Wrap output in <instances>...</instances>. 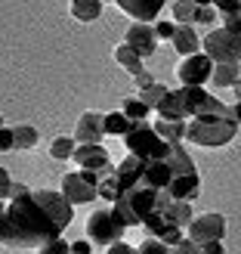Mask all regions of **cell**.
I'll return each instance as SVG.
<instances>
[{
    "label": "cell",
    "mask_w": 241,
    "mask_h": 254,
    "mask_svg": "<svg viewBox=\"0 0 241 254\" xmlns=\"http://www.w3.org/2000/svg\"><path fill=\"white\" fill-rule=\"evenodd\" d=\"M121 112H124V115L130 118V121H145L151 109H148L139 96H127V99H124V106H121Z\"/></svg>",
    "instance_id": "f1b7e54d"
},
{
    "label": "cell",
    "mask_w": 241,
    "mask_h": 254,
    "mask_svg": "<svg viewBox=\"0 0 241 254\" xmlns=\"http://www.w3.org/2000/svg\"><path fill=\"white\" fill-rule=\"evenodd\" d=\"M115 62H118V65L121 68H127V71H130V74H136V71H143V56H139L136 53V50L130 47V44H121L118 50H115Z\"/></svg>",
    "instance_id": "d4e9b609"
},
{
    "label": "cell",
    "mask_w": 241,
    "mask_h": 254,
    "mask_svg": "<svg viewBox=\"0 0 241 254\" xmlns=\"http://www.w3.org/2000/svg\"><path fill=\"white\" fill-rule=\"evenodd\" d=\"M34 198L44 205V211L56 220V226H59L62 233H65L68 226H71V220H74V205L68 201L65 192H56V189H37Z\"/></svg>",
    "instance_id": "52a82bcc"
},
{
    "label": "cell",
    "mask_w": 241,
    "mask_h": 254,
    "mask_svg": "<svg viewBox=\"0 0 241 254\" xmlns=\"http://www.w3.org/2000/svg\"><path fill=\"white\" fill-rule=\"evenodd\" d=\"M127 44H130L139 56H151L158 47V34H155V25H145V22H136L130 25V31H127Z\"/></svg>",
    "instance_id": "4fadbf2b"
},
{
    "label": "cell",
    "mask_w": 241,
    "mask_h": 254,
    "mask_svg": "<svg viewBox=\"0 0 241 254\" xmlns=\"http://www.w3.org/2000/svg\"><path fill=\"white\" fill-rule=\"evenodd\" d=\"M124 16H130L133 22H155L161 16V9L167 0H115Z\"/></svg>",
    "instance_id": "8fae6325"
},
{
    "label": "cell",
    "mask_w": 241,
    "mask_h": 254,
    "mask_svg": "<svg viewBox=\"0 0 241 254\" xmlns=\"http://www.w3.org/2000/svg\"><path fill=\"white\" fill-rule=\"evenodd\" d=\"M62 236L56 220L44 211V205L34 198V192L12 198L0 214V245H19V248H37L49 239Z\"/></svg>",
    "instance_id": "6da1fadb"
},
{
    "label": "cell",
    "mask_w": 241,
    "mask_h": 254,
    "mask_svg": "<svg viewBox=\"0 0 241 254\" xmlns=\"http://www.w3.org/2000/svg\"><path fill=\"white\" fill-rule=\"evenodd\" d=\"M226 236V217L217 211H207L201 214V217H192L189 223V239H195L198 245L204 242H213V239H223Z\"/></svg>",
    "instance_id": "ba28073f"
},
{
    "label": "cell",
    "mask_w": 241,
    "mask_h": 254,
    "mask_svg": "<svg viewBox=\"0 0 241 254\" xmlns=\"http://www.w3.org/2000/svg\"><path fill=\"white\" fill-rule=\"evenodd\" d=\"M124 146L127 152H133L139 158H167L170 155V143L155 130V124H145V121H136L127 130Z\"/></svg>",
    "instance_id": "277c9868"
},
{
    "label": "cell",
    "mask_w": 241,
    "mask_h": 254,
    "mask_svg": "<svg viewBox=\"0 0 241 254\" xmlns=\"http://www.w3.org/2000/svg\"><path fill=\"white\" fill-rule=\"evenodd\" d=\"M9 192H12V180H9L6 168H0V198H12Z\"/></svg>",
    "instance_id": "b9f144b4"
},
{
    "label": "cell",
    "mask_w": 241,
    "mask_h": 254,
    "mask_svg": "<svg viewBox=\"0 0 241 254\" xmlns=\"http://www.w3.org/2000/svg\"><path fill=\"white\" fill-rule=\"evenodd\" d=\"M0 127H3V118H0Z\"/></svg>",
    "instance_id": "f5cc1de1"
},
{
    "label": "cell",
    "mask_w": 241,
    "mask_h": 254,
    "mask_svg": "<svg viewBox=\"0 0 241 254\" xmlns=\"http://www.w3.org/2000/svg\"><path fill=\"white\" fill-rule=\"evenodd\" d=\"M173 254H204V251H201V245L195 242V239H183V242L180 245H173Z\"/></svg>",
    "instance_id": "f35d334b"
},
{
    "label": "cell",
    "mask_w": 241,
    "mask_h": 254,
    "mask_svg": "<svg viewBox=\"0 0 241 254\" xmlns=\"http://www.w3.org/2000/svg\"><path fill=\"white\" fill-rule=\"evenodd\" d=\"M102 136H105V115H99V112H84L78 118L74 139H78V143H102Z\"/></svg>",
    "instance_id": "7c38bea8"
},
{
    "label": "cell",
    "mask_w": 241,
    "mask_h": 254,
    "mask_svg": "<svg viewBox=\"0 0 241 254\" xmlns=\"http://www.w3.org/2000/svg\"><path fill=\"white\" fill-rule=\"evenodd\" d=\"M143 226H145V230H148L151 236H155V239H161V236H164V233H167L170 226H173V220H167V217H164L161 211H151L148 217L143 220Z\"/></svg>",
    "instance_id": "f546056e"
},
{
    "label": "cell",
    "mask_w": 241,
    "mask_h": 254,
    "mask_svg": "<svg viewBox=\"0 0 241 254\" xmlns=\"http://www.w3.org/2000/svg\"><path fill=\"white\" fill-rule=\"evenodd\" d=\"M198 186H201V180H198V171L195 174H180V177H173L170 180V195L173 198H198Z\"/></svg>",
    "instance_id": "d6986e66"
},
{
    "label": "cell",
    "mask_w": 241,
    "mask_h": 254,
    "mask_svg": "<svg viewBox=\"0 0 241 254\" xmlns=\"http://www.w3.org/2000/svg\"><path fill=\"white\" fill-rule=\"evenodd\" d=\"M161 214H164L167 220L180 223L183 230H189V223H192V217H195V214H192V201H189V198H176L173 205H170L167 211H161Z\"/></svg>",
    "instance_id": "603a6c76"
},
{
    "label": "cell",
    "mask_w": 241,
    "mask_h": 254,
    "mask_svg": "<svg viewBox=\"0 0 241 254\" xmlns=\"http://www.w3.org/2000/svg\"><path fill=\"white\" fill-rule=\"evenodd\" d=\"M136 254H173V248H170V245H164L161 239H155V236H151L148 242H143V245L136 248Z\"/></svg>",
    "instance_id": "d590c367"
},
{
    "label": "cell",
    "mask_w": 241,
    "mask_h": 254,
    "mask_svg": "<svg viewBox=\"0 0 241 254\" xmlns=\"http://www.w3.org/2000/svg\"><path fill=\"white\" fill-rule=\"evenodd\" d=\"M12 198H19V195H28V186H22V183H12Z\"/></svg>",
    "instance_id": "7dc6e473"
},
{
    "label": "cell",
    "mask_w": 241,
    "mask_h": 254,
    "mask_svg": "<svg viewBox=\"0 0 241 254\" xmlns=\"http://www.w3.org/2000/svg\"><path fill=\"white\" fill-rule=\"evenodd\" d=\"M170 180H173V171H170L167 158H148L143 186H151V189H167V186H170Z\"/></svg>",
    "instance_id": "e0dca14e"
},
{
    "label": "cell",
    "mask_w": 241,
    "mask_h": 254,
    "mask_svg": "<svg viewBox=\"0 0 241 254\" xmlns=\"http://www.w3.org/2000/svg\"><path fill=\"white\" fill-rule=\"evenodd\" d=\"M195 3H198V6H207V3H213V0H195Z\"/></svg>",
    "instance_id": "f907efd6"
},
{
    "label": "cell",
    "mask_w": 241,
    "mask_h": 254,
    "mask_svg": "<svg viewBox=\"0 0 241 254\" xmlns=\"http://www.w3.org/2000/svg\"><path fill=\"white\" fill-rule=\"evenodd\" d=\"M145 164H148V158H139V155H133V152L118 164V177H121L124 192H127V189L143 186V180H145Z\"/></svg>",
    "instance_id": "9a60e30c"
},
{
    "label": "cell",
    "mask_w": 241,
    "mask_h": 254,
    "mask_svg": "<svg viewBox=\"0 0 241 254\" xmlns=\"http://www.w3.org/2000/svg\"><path fill=\"white\" fill-rule=\"evenodd\" d=\"M213 68H217V62H213L207 53H192V56H183L176 62V78L180 84H192V87H204L210 78H213Z\"/></svg>",
    "instance_id": "8992f818"
},
{
    "label": "cell",
    "mask_w": 241,
    "mask_h": 254,
    "mask_svg": "<svg viewBox=\"0 0 241 254\" xmlns=\"http://www.w3.org/2000/svg\"><path fill=\"white\" fill-rule=\"evenodd\" d=\"M158 192L161 189H151V186H136V189H127V201H130V208L136 211L139 223H143L151 211H158Z\"/></svg>",
    "instance_id": "5bb4252c"
},
{
    "label": "cell",
    "mask_w": 241,
    "mask_h": 254,
    "mask_svg": "<svg viewBox=\"0 0 241 254\" xmlns=\"http://www.w3.org/2000/svg\"><path fill=\"white\" fill-rule=\"evenodd\" d=\"M155 130L167 139V143H183L186 133H189V124L186 121H173V118H158L155 121Z\"/></svg>",
    "instance_id": "44dd1931"
},
{
    "label": "cell",
    "mask_w": 241,
    "mask_h": 254,
    "mask_svg": "<svg viewBox=\"0 0 241 254\" xmlns=\"http://www.w3.org/2000/svg\"><path fill=\"white\" fill-rule=\"evenodd\" d=\"M115 211H118L121 217H124V223H127V226H136V223H139V217H136V211L130 208V201H127V195H121V198L115 201Z\"/></svg>",
    "instance_id": "8d00e7d4"
},
{
    "label": "cell",
    "mask_w": 241,
    "mask_h": 254,
    "mask_svg": "<svg viewBox=\"0 0 241 254\" xmlns=\"http://www.w3.org/2000/svg\"><path fill=\"white\" fill-rule=\"evenodd\" d=\"M136 121H130L124 115V112H108L105 115V133H111V136H127V130H130Z\"/></svg>",
    "instance_id": "4316f807"
},
{
    "label": "cell",
    "mask_w": 241,
    "mask_h": 254,
    "mask_svg": "<svg viewBox=\"0 0 241 254\" xmlns=\"http://www.w3.org/2000/svg\"><path fill=\"white\" fill-rule=\"evenodd\" d=\"M74 161L81 164V168H93L99 171L102 177H108L111 171V161H108V152L105 146H99V143H78V149H74Z\"/></svg>",
    "instance_id": "9c48e42d"
},
{
    "label": "cell",
    "mask_w": 241,
    "mask_h": 254,
    "mask_svg": "<svg viewBox=\"0 0 241 254\" xmlns=\"http://www.w3.org/2000/svg\"><path fill=\"white\" fill-rule=\"evenodd\" d=\"M62 192L68 195L71 205H87V201L99 198V189L87 183L84 177H81V171H74V174H65V177H62Z\"/></svg>",
    "instance_id": "30bf717a"
},
{
    "label": "cell",
    "mask_w": 241,
    "mask_h": 254,
    "mask_svg": "<svg viewBox=\"0 0 241 254\" xmlns=\"http://www.w3.org/2000/svg\"><path fill=\"white\" fill-rule=\"evenodd\" d=\"M0 214H3V198H0Z\"/></svg>",
    "instance_id": "816d5d0a"
},
{
    "label": "cell",
    "mask_w": 241,
    "mask_h": 254,
    "mask_svg": "<svg viewBox=\"0 0 241 254\" xmlns=\"http://www.w3.org/2000/svg\"><path fill=\"white\" fill-rule=\"evenodd\" d=\"M201 251H204V254H223V245H220V239H213V242L201 245Z\"/></svg>",
    "instance_id": "bcb514c9"
},
{
    "label": "cell",
    "mask_w": 241,
    "mask_h": 254,
    "mask_svg": "<svg viewBox=\"0 0 241 254\" xmlns=\"http://www.w3.org/2000/svg\"><path fill=\"white\" fill-rule=\"evenodd\" d=\"M195 22H201V25H213V22H223V12L213 6V3H207V6H198L195 9Z\"/></svg>",
    "instance_id": "836d02e7"
},
{
    "label": "cell",
    "mask_w": 241,
    "mask_h": 254,
    "mask_svg": "<svg viewBox=\"0 0 241 254\" xmlns=\"http://www.w3.org/2000/svg\"><path fill=\"white\" fill-rule=\"evenodd\" d=\"M198 47H201V37L195 34L192 25H176V34H173V50L180 56H192L198 53Z\"/></svg>",
    "instance_id": "ac0fdd59"
},
{
    "label": "cell",
    "mask_w": 241,
    "mask_h": 254,
    "mask_svg": "<svg viewBox=\"0 0 241 254\" xmlns=\"http://www.w3.org/2000/svg\"><path fill=\"white\" fill-rule=\"evenodd\" d=\"M121 195H124V186H121V177H118V168H115L108 177H102V183H99V198H105L108 205H115Z\"/></svg>",
    "instance_id": "484cf974"
},
{
    "label": "cell",
    "mask_w": 241,
    "mask_h": 254,
    "mask_svg": "<svg viewBox=\"0 0 241 254\" xmlns=\"http://www.w3.org/2000/svg\"><path fill=\"white\" fill-rule=\"evenodd\" d=\"M102 3H111V0H102Z\"/></svg>",
    "instance_id": "db71d44e"
},
{
    "label": "cell",
    "mask_w": 241,
    "mask_h": 254,
    "mask_svg": "<svg viewBox=\"0 0 241 254\" xmlns=\"http://www.w3.org/2000/svg\"><path fill=\"white\" fill-rule=\"evenodd\" d=\"M232 109H235V118H238V121H241V99H238V103H235V106H232Z\"/></svg>",
    "instance_id": "681fc988"
},
{
    "label": "cell",
    "mask_w": 241,
    "mask_h": 254,
    "mask_svg": "<svg viewBox=\"0 0 241 254\" xmlns=\"http://www.w3.org/2000/svg\"><path fill=\"white\" fill-rule=\"evenodd\" d=\"M133 78H136V87H139V90H145V87H151V84H155V78H151V74H148L145 68H143V71H136Z\"/></svg>",
    "instance_id": "f6af8a7d"
},
{
    "label": "cell",
    "mask_w": 241,
    "mask_h": 254,
    "mask_svg": "<svg viewBox=\"0 0 241 254\" xmlns=\"http://www.w3.org/2000/svg\"><path fill=\"white\" fill-rule=\"evenodd\" d=\"M167 164H170L173 177H180V174H195V161H192V155H189V152H186L180 143H170Z\"/></svg>",
    "instance_id": "ffe728a7"
},
{
    "label": "cell",
    "mask_w": 241,
    "mask_h": 254,
    "mask_svg": "<svg viewBox=\"0 0 241 254\" xmlns=\"http://www.w3.org/2000/svg\"><path fill=\"white\" fill-rule=\"evenodd\" d=\"M213 6H217L223 16H229V12H241V0H213Z\"/></svg>",
    "instance_id": "60d3db41"
},
{
    "label": "cell",
    "mask_w": 241,
    "mask_h": 254,
    "mask_svg": "<svg viewBox=\"0 0 241 254\" xmlns=\"http://www.w3.org/2000/svg\"><path fill=\"white\" fill-rule=\"evenodd\" d=\"M167 93H170L167 87H164V84H158V81H155V84H151V87H145V90H139V99H143V103H145L148 109H158V106H161V99L167 96Z\"/></svg>",
    "instance_id": "d6a6232c"
},
{
    "label": "cell",
    "mask_w": 241,
    "mask_h": 254,
    "mask_svg": "<svg viewBox=\"0 0 241 254\" xmlns=\"http://www.w3.org/2000/svg\"><path fill=\"white\" fill-rule=\"evenodd\" d=\"M124 230H127V223H124L121 214L115 211V205H111V208H99V211H93V214H90V220H87V239H90L93 245H102V248L121 242Z\"/></svg>",
    "instance_id": "5b68a950"
},
{
    "label": "cell",
    "mask_w": 241,
    "mask_h": 254,
    "mask_svg": "<svg viewBox=\"0 0 241 254\" xmlns=\"http://www.w3.org/2000/svg\"><path fill=\"white\" fill-rule=\"evenodd\" d=\"M71 254H93V242H90V239H78V242H71Z\"/></svg>",
    "instance_id": "7bdbcfd3"
},
{
    "label": "cell",
    "mask_w": 241,
    "mask_h": 254,
    "mask_svg": "<svg viewBox=\"0 0 241 254\" xmlns=\"http://www.w3.org/2000/svg\"><path fill=\"white\" fill-rule=\"evenodd\" d=\"M176 25L180 22H155V34H158V41H173V34H176Z\"/></svg>",
    "instance_id": "74e56055"
},
{
    "label": "cell",
    "mask_w": 241,
    "mask_h": 254,
    "mask_svg": "<svg viewBox=\"0 0 241 254\" xmlns=\"http://www.w3.org/2000/svg\"><path fill=\"white\" fill-rule=\"evenodd\" d=\"M195 9H198L195 0H176V3H173V22L192 25L195 22Z\"/></svg>",
    "instance_id": "4dcf8cb0"
},
{
    "label": "cell",
    "mask_w": 241,
    "mask_h": 254,
    "mask_svg": "<svg viewBox=\"0 0 241 254\" xmlns=\"http://www.w3.org/2000/svg\"><path fill=\"white\" fill-rule=\"evenodd\" d=\"M12 136H16V149H34L37 146V130H34L31 124L12 127Z\"/></svg>",
    "instance_id": "1f68e13d"
},
{
    "label": "cell",
    "mask_w": 241,
    "mask_h": 254,
    "mask_svg": "<svg viewBox=\"0 0 241 254\" xmlns=\"http://www.w3.org/2000/svg\"><path fill=\"white\" fill-rule=\"evenodd\" d=\"M232 90H235V96H238V99H241V78H238V81H235V84H232Z\"/></svg>",
    "instance_id": "c3c4849f"
},
{
    "label": "cell",
    "mask_w": 241,
    "mask_h": 254,
    "mask_svg": "<svg viewBox=\"0 0 241 254\" xmlns=\"http://www.w3.org/2000/svg\"><path fill=\"white\" fill-rule=\"evenodd\" d=\"M102 12V0H71V16L78 22H96Z\"/></svg>",
    "instance_id": "cb8c5ba5"
},
{
    "label": "cell",
    "mask_w": 241,
    "mask_h": 254,
    "mask_svg": "<svg viewBox=\"0 0 241 254\" xmlns=\"http://www.w3.org/2000/svg\"><path fill=\"white\" fill-rule=\"evenodd\" d=\"M241 78V62H217L213 68V87H232Z\"/></svg>",
    "instance_id": "7402d4cb"
},
{
    "label": "cell",
    "mask_w": 241,
    "mask_h": 254,
    "mask_svg": "<svg viewBox=\"0 0 241 254\" xmlns=\"http://www.w3.org/2000/svg\"><path fill=\"white\" fill-rule=\"evenodd\" d=\"M105 254H136L133 245H127V242H115V245H108Z\"/></svg>",
    "instance_id": "ee69618b"
},
{
    "label": "cell",
    "mask_w": 241,
    "mask_h": 254,
    "mask_svg": "<svg viewBox=\"0 0 241 254\" xmlns=\"http://www.w3.org/2000/svg\"><path fill=\"white\" fill-rule=\"evenodd\" d=\"M201 50L213 62H241V12L223 16V25L207 31Z\"/></svg>",
    "instance_id": "7a4b0ae2"
},
{
    "label": "cell",
    "mask_w": 241,
    "mask_h": 254,
    "mask_svg": "<svg viewBox=\"0 0 241 254\" xmlns=\"http://www.w3.org/2000/svg\"><path fill=\"white\" fill-rule=\"evenodd\" d=\"M37 254H71V242H65L62 236H56V239H49L47 245H41Z\"/></svg>",
    "instance_id": "e575fe53"
},
{
    "label": "cell",
    "mask_w": 241,
    "mask_h": 254,
    "mask_svg": "<svg viewBox=\"0 0 241 254\" xmlns=\"http://www.w3.org/2000/svg\"><path fill=\"white\" fill-rule=\"evenodd\" d=\"M158 115H161V118H173V121L192 118V112H189V106H186V96H183V87H176V90H170L167 96L161 99Z\"/></svg>",
    "instance_id": "2e32d148"
},
{
    "label": "cell",
    "mask_w": 241,
    "mask_h": 254,
    "mask_svg": "<svg viewBox=\"0 0 241 254\" xmlns=\"http://www.w3.org/2000/svg\"><path fill=\"white\" fill-rule=\"evenodd\" d=\"M238 118L232 115H195L189 121V133L186 139L195 146H207V149H220L226 143H232L238 133Z\"/></svg>",
    "instance_id": "3957f363"
},
{
    "label": "cell",
    "mask_w": 241,
    "mask_h": 254,
    "mask_svg": "<svg viewBox=\"0 0 241 254\" xmlns=\"http://www.w3.org/2000/svg\"><path fill=\"white\" fill-rule=\"evenodd\" d=\"M16 149V136H12V127H0V152Z\"/></svg>",
    "instance_id": "ab89813d"
},
{
    "label": "cell",
    "mask_w": 241,
    "mask_h": 254,
    "mask_svg": "<svg viewBox=\"0 0 241 254\" xmlns=\"http://www.w3.org/2000/svg\"><path fill=\"white\" fill-rule=\"evenodd\" d=\"M74 149H78V139L71 136H56L53 146H49V155L56 161H65V158H74Z\"/></svg>",
    "instance_id": "83f0119b"
}]
</instances>
